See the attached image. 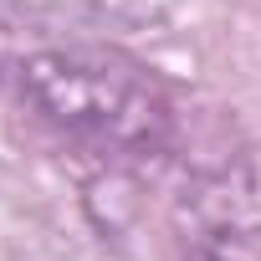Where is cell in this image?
<instances>
[{
	"mask_svg": "<svg viewBox=\"0 0 261 261\" xmlns=\"http://www.w3.org/2000/svg\"><path fill=\"white\" fill-rule=\"evenodd\" d=\"M174 246L185 261H261V154H225L185 179Z\"/></svg>",
	"mask_w": 261,
	"mask_h": 261,
	"instance_id": "cell-2",
	"label": "cell"
},
{
	"mask_svg": "<svg viewBox=\"0 0 261 261\" xmlns=\"http://www.w3.org/2000/svg\"><path fill=\"white\" fill-rule=\"evenodd\" d=\"M0 87L62 144L102 164H154L179 139L169 82L108 41H36L0 51Z\"/></svg>",
	"mask_w": 261,
	"mask_h": 261,
	"instance_id": "cell-1",
	"label": "cell"
}]
</instances>
